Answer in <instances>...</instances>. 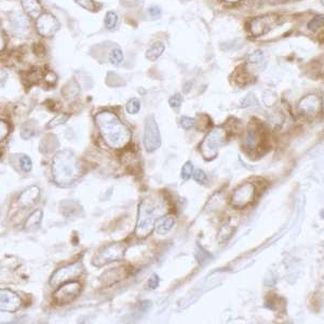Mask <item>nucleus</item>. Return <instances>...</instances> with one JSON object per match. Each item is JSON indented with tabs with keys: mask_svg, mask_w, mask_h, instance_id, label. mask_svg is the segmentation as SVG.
<instances>
[{
	"mask_svg": "<svg viewBox=\"0 0 324 324\" xmlns=\"http://www.w3.org/2000/svg\"><path fill=\"white\" fill-rule=\"evenodd\" d=\"M129 275L128 267H115V268L106 270L104 274H102L100 281L103 285L110 286L117 282H119L122 279L126 278Z\"/></svg>",
	"mask_w": 324,
	"mask_h": 324,
	"instance_id": "13",
	"label": "nucleus"
},
{
	"mask_svg": "<svg viewBox=\"0 0 324 324\" xmlns=\"http://www.w3.org/2000/svg\"><path fill=\"white\" fill-rule=\"evenodd\" d=\"M231 232H232L231 227H230L229 225H225V226L219 230V232H218V240L220 242L227 241L228 239L230 237H231Z\"/></svg>",
	"mask_w": 324,
	"mask_h": 324,
	"instance_id": "25",
	"label": "nucleus"
},
{
	"mask_svg": "<svg viewBox=\"0 0 324 324\" xmlns=\"http://www.w3.org/2000/svg\"><path fill=\"white\" fill-rule=\"evenodd\" d=\"M182 103H183V97L180 93H176V94L171 96L170 100H169V104H170V106L173 108H178L182 105Z\"/></svg>",
	"mask_w": 324,
	"mask_h": 324,
	"instance_id": "31",
	"label": "nucleus"
},
{
	"mask_svg": "<svg viewBox=\"0 0 324 324\" xmlns=\"http://www.w3.org/2000/svg\"><path fill=\"white\" fill-rule=\"evenodd\" d=\"M227 133L223 128H215L205 135L200 144V153L205 160H212L218 154L220 147L225 144Z\"/></svg>",
	"mask_w": 324,
	"mask_h": 324,
	"instance_id": "4",
	"label": "nucleus"
},
{
	"mask_svg": "<svg viewBox=\"0 0 324 324\" xmlns=\"http://www.w3.org/2000/svg\"><path fill=\"white\" fill-rule=\"evenodd\" d=\"M109 61L112 65L115 66H119V65L123 62V53L118 48L114 49L109 54Z\"/></svg>",
	"mask_w": 324,
	"mask_h": 324,
	"instance_id": "22",
	"label": "nucleus"
},
{
	"mask_svg": "<svg viewBox=\"0 0 324 324\" xmlns=\"http://www.w3.org/2000/svg\"><path fill=\"white\" fill-rule=\"evenodd\" d=\"M226 1H228V2H237V1H239V0H226Z\"/></svg>",
	"mask_w": 324,
	"mask_h": 324,
	"instance_id": "40",
	"label": "nucleus"
},
{
	"mask_svg": "<svg viewBox=\"0 0 324 324\" xmlns=\"http://www.w3.org/2000/svg\"><path fill=\"white\" fill-rule=\"evenodd\" d=\"M126 111L131 115H135L140 110V102L138 98H132L128 103H126Z\"/></svg>",
	"mask_w": 324,
	"mask_h": 324,
	"instance_id": "23",
	"label": "nucleus"
},
{
	"mask_svg": "<svg viewBox=\"0 0 324 324\" xmlns=\"http://www.w3.org/2000/svg\"><path fill=\"white\" fill-rule=\"evenodd\" d=\"M194 174V166L190 161H187L182 168V178L184 181H188Z\"/></svg>",
	"mask_w": 324,
	"mask_h": 324,
	"instance_id": "24",
	"label": "nucleus"
},
{
	"mask_svg": "<svg viewBox=\"0 0 324 324\" xmlns=\"http://www.w3.org/2000/svg\"><path fill=\"white\" fill-rule=\"evenodd\" d=\"M95 123L108 147L122 149L131 142L132 133L115 112L101 111L95 116Z\"/></svg>",
	"mask_w": 324,
	"mask_h": 324,
	"instance_id": "1",
	"label": "nucleus"
},
{
	"mask_svg": "<svg viewBox=\"0 0 324 324\" xmlns=\"http://www.w3.org/2000/svg\"><path fill=\"white\" fill-rule=\"evenodd\" d=\"M323 15H318L311 20V22H309L308 24V28L311 31H317L319 28L323 26Z\"/></svg>",
	"mask_w": 324,
	"mask_h": 324,
	"instance_id": "26",
	"label": "nucleus"
},
{
	"mask_svg": "<svg viewBox=\"0 0 324 324\" xmlns=\"http://www.w3.org/2000/svg\"><path fill=\"white\" fill-rule=\"evenodd\" d=\"M298 108L304 115L308 117H314L318 114L319 109H320V101H319V98L316 95H307L299 102Z\"/></svg>",
	"mask_w": 324,
	"mask_h": 324,
	"instance_id": "14",
	"label": "nucleus"
},
{
	"mask_svg": "<svg viewBox=\"0 0 324 324\" xmlns=\"http://www.w3.org/2000/svg\"><path fill=\"white\" fill-rule=\"evenodd\" d=\"M167 204L161 196L153 195L144 198L139 205L138 222L135 234L139 239H144L152 233L156 223L167 213Z\"/></svg>",
	"mask_w": 324,
	"mask_h": 324,
	"instance_id": "2",
	"label": "nucleus"
},
{
	"mask_svg": "<svg viewBox=\"0 0 324 324\" xmlns=\"http://www.w3.org/2000/svg\"><path fill=\"white\" fill-rule=\"evenodd\" d=\"M82 291V285L77 282V281H69V282L60 285L53 294V302L63 306L74 302L75 299L78 298Z\"/></svg>",
	"mask_w": 324,
	"mask_h": 324,
	"instance_id": "7",
	"label": "nucleus"
},
{
	"mask_svg": "<svg viewBox=\"0 0 324 324\" xmlns=\"http://www.w3.org/2000/svg\"><path fill=\"white\" fill-rule=\"evenodd\" d=\"M197 257H198V261L200 262H203L205 261H208V257H209V253L204 251L202 247H199V251H197Z\"/></svg>",
	"mask_w": 324,
	"mask_h": 324,
	"instance_id": "36",
	"label": "nucleus"
},
{
	"mask_svg": "<svg viewBox=\"0 0 324 324\" xmlns=\"http://www.w3.org/2000/svg\"><path fill=\"white\" fill-rule=\"evenodd\" d=\"M79 6L83 9H87L89 11H95L96 10V3L93 0H75Z\"/></svg>",
	"mask_w": 324,
	"mask_h": 324,
	"instance_id": "28",
	"label": "nucleus"
},
{
	"mask_svg": "<svg viewBox=\"0 0 324 324\" xmlns=\"http://www.w3.org/2000/svg\"><path fill=\"white\" fill-rule=\"evenodd\" d=\"M143 142L147 153H154V150L160 147L161 135L154 116H149L145 122Z\"/></svg>",
	"mask_w": 324,
	"mask_h": 324,
	"instance_id": "8",
	"label": "nucleus"
},
{
	"mask_svg": "<svg viewBox=\"0 0 324 324\" xmlns=\"http://www.w3.org/2000/svg\"><path fill=\"white\" fill-rule=\"evenodd\" d=\"M42 216H44V213H42L41 210H36L35 212H32L30 217L26 219L25 222V228L26 229H34L37 228L40 225L41 220H42Z\"/></svg>",
	"mask_w": 324,
	"mask_h": 324,
	"instance_id": "20",
	"label": "nucleus"
},
{
	"mask_svg": "<svg viewBox=\"0 0 324 324\" xmlns=\"http://www.w3.org/2000/svg\"><path fill=\"white\" fill-rule=\"evenodd\" d=\"M262 60V51H255V52L250 56V62L251 63H260Z\"/></svg>",
	"mask_w": 324,
	"mask_h": 324,
	"instance_id": "37",
	"label": "nucleus"
},
{
	"mask_svg": "<svg viewBox=\"0 0 324 324\" xmlns=\"http://www.w3.org/2000/svg\"><path fill=\"white\" fill-rule=\"evenodd\" d=\"M164 50H166V46L162 41H156L154 42V44L149 46V49L147 50L146 52V59L152 61H157L160 56L163 54Z\"/></svg>",
	"mask_w": 324,
	"mask_h": 324,
	"instance_id": "18",
	"label": "nucleus"
},
{
	"mask_svg": "<svg viewBox=\"0 0 324 324\" xmlns=\"http://www.w3.org/2000/svg\"><path fill=\"white\" fill-rule=\"evenodd\" d=\"M149 14L154 18H158L161 16V9L159 7H150L149 8Z\"/></svg>",
	"mask_w": 324,
	"mask_h": 324,
	"instance_id": "38",
	"label": "nucleus"
},
{
	"mask_svg": "<svg viewBox=\"0 0 324 324\" xmlns=\"http://www.w3.org/2000/svg\"><path fill=\"white\" fill-rule=\"evenodd\" d=\"M22 7L27 15L32 18H38L42 13V7L38 0H22Z\"/></svg>",
	"mask_w": 324,
	"mask_h": 324,
	"instance_id": "17",
	"label": "nucleus"
},
{
	"mask_svg": "<svg viewBox=\"0 0 324 324\" xmlns=\"http://www.w3.org/2000/svg\"><path fill=\"white\" fill-rule=\"evenodd\" d=\"M40 195V189L37 186H31L26 188L24 191L22 192L20 198H18V203H20L22 206H25V208H28V206H31L32 204H35V202L39 198Z\"/></svg>",
	"mask_w": 324,
	"mask_h": 324,
	"instance_id": "15",
	"label": "nucleus"
},
{
	"mask_svg": "<svg viewBox=\"0 0 324 324\" xmlns=\"http://www.w3.org/2000/svg\"><path fill=\"white\" fill-rule=\"evenodd\" d=\"M262 136L257 126H250L244 138V147L248 150H254L261 145Z\"/></svg>",
	"mask_w": 324,
	"mask_h": 324,
	"instance_id": "16",
	"label": "nucleus"
},
{
	"mask_svg": "<svg viewBox=\"0 0 324 324\" xmlns=\"http://www.w3.org/2000/svg\"><path fill=\"white\" fill-rule=\"evenodd\" d=\"M22 306V299L18 295L8 289H0V311L15 312Z\"/></svg>",
	"mask_w": 324,
	"mask_h": 324,
	"instance_id": "11",
	"label": "nucleus"
},
{
	"mask_svg": "<svg viewBox=\"0 0 324 324\" xmlns=\"http://www.w3.org/2000/svg\"><path fill=\"white\" fill-rule=\"evenodd\" d=\"M81 169L77 157L69 152L62 150L55 154L52 162V176L59 186L72 185L80 174Z\"/></svg>",
	"mask_w": 324,
	"mask_h": 324,
	"instance_id": "3",
	"label": "nucleus"
},
{
	"mask_svg": "<svg viewBox=\"0 0 324 324\" xmlns=\"http://www.w3.org/2000/svg\"><path fill=\"white\" fill-rule=\"evenodd\" d=\"M125 254V246L123 243L114 242L103 247L93 257V265L102 267L110 262L121 261Z\"/></svg>",
	"mask_w": 324,
	"mask_h": 324,
	"instance_id": "5",
	"label": "nucleus"
},
{
	"mask_svg": "<svg viewBox=\"0 0 324 324\" xmlns=\"http://www.w3.org/2000/svg\"><path fill=\"white\" fill-rule=\"evenodd\" d=\"M192 175H194L195 181L200 183V184H204L208 181V177H206V174L202 170H196Z\"/></svg>",
	"mask_w": 324,
	"mask_h": 324,
	"instance_id": "34",
	"label": "nucleus"
},
{
	"mask_svg": "<svg viewBox=\"0 0 324 324\" xmlns=\"http://www.w3.org/2000/svg\"><path fill=\"white\" fill-rule=\"evenodd\" d=\"M159 283H160V279H159V277L157 275H153L148 280V286L152 290L157 289L159 286Z\"/></svg>",
	"mask_w": 324,
	"mask_h": 324,
	"instance_id": "35",
	"label": "nucleus"
},
{
	"mask_svg": "<svg viewBox=\"0 0 324 324\" xmlns=\"http://www.w3.org/2000/svg\"><path fill=\"white\" fill-rule=\"evenodd\" d=\"M42 80H44L45 83L49 84V86H53V84H55L56 80H58V77H56V75L53 72H51V70H48V72H46L44 74Z\"/></svg>",
	"mask_w": 324,
	"mask_h": 324,
	"instance_id": "30",
	"label": "nucleus"
},
{
	"mask_svg": "<svg viewBox=\"0 0 324 324\" xmlns=\"http://www.w3.org/2000/svg\"><path fill=\"white\" fill-rule=\"evenodd\" d=\"M36 27L39 35L42 37H52L60 30V22L53 14L51 13H41L37 18Z\"/></svg>",
	"mask_w": 324,
	"mask_h": 324,
	"instance_id": "10",
	"label": "nucleus"
},
{
	"mask_svg": "<svg viewBox=\"0 0 324 324\" xmlns=\"http://www.w3.org/2000/svg\"><path fill=\"white\" fill-rule=\"evenodd\" d=\"M68 115L66 114H61V115H58L55 117V118H53L52 120H51L49 122V124H48V128H53V126H56V125H59V124H62L64 123L65 121H66L68 119Z\"/></svg>",
	"mask_w": 324,
	"mask_h": 324,
	"instance_id": "29",
	"label": "nucleus"
},
{
	"mask_svg": "<svg viewBox=\"0 0 324 324\" xmlns=\"http://www.w3.org/2000/svg\"><path fill=\"white\" fill-rule=\"evenodd\" d=\"M174 224H175V219L172 215L164 216V217L160 218V222H159L158 226L156 228L157 232L159 234L168 233L173 228V226H174Z\"/></svg>",
	"mask_w": 324,
	"mask_h": 324,
	"instance_id": "19",
	"label": "nucleus"
},
{
	"mask_svg": "<svg viewBox=\"0 0 324 324\" xmlns=\"http://www.w3.org/2000/svg\"><path fill=\"white\" fill-rule=\"evenodd\" d=\"M181 125H182V128H184L185 130H190L191 128H194L195 120L190 118V117H182Z\"/></svg>",
	"mask_w": 324,
	"mask_h": 324,
	"instance_id": "32",
	"label": "nucleus"
},
{
	"mask_svg": "<svg viewBox=\"0 0 324 324\" xmlns=\"http://www.w3.org/2000/svg\"><path fill=\"white\" fill-rule=\"evenodd\" d=\"M31 167H32V163L30 157L27 156H23L21 158V168L22 170L24 172H30L31 170Z\"/></svg>",
	"mask_w": 324,
	"mask_h": 324,
	"instance_id": "33",
	"label": "nucleus"
},
{
	"mask_svg": "<svg viewBox=\"0 0 324 324\" xmlns=\"http://www.w3.org/2000/svg\"><path fill=\"white\" fill-rule=\"evenodd\" d=\"M83 272V266L81 262H74V264L67 265L62 268H59L58 270L54 271L50 279V284L53 288H59L60 285H62L69 281H74L79 276H81Z\"/></svg>",
	"mask_w": 324,
	"mask_h": 324,
	"instance_id": "6",
	"label": "nucleus"
},
{
	"mask_svg": "<svg viewBox=\"0 0 324 324\" xmlns=\"http://www.w3.org/2000/svg\"><path fill=\"white\" fill-rule=\"evenodd\" d=\"M279 16L276 14H269L262 17H257L251 22V31L254 36H262L270 31L278 24Z\"/></svg>",
	"mask_w": 324,
	"mask_h": 324,
	"instance_id": "12",
	"label": "nucleus"
},
{
	"mask_svg": "<svg viewBox=\"0 0 324 324\" xmlns=\"http://www.w3.org/2000/svg\"><path fill=\"white\" fill-rule=\"evenodd\" d=\"M255 186L250 182L243 183L232 192L231 204L237 209H244L253 202L255 198Z\"/></svg>",
	"mask_w": 324,
	"mask_h": 324,
	"instance_id": "9",
	"label": "nucleus"
},
{
	"mask_svg": "<svg viewBox=\"0 0 324 324\" xmlns=\"http://www.w3.org/2000/svg\"><path fill=\"white\" fill-rule=\"evenodd\" d=\"M10 133V125L8 122L0 119V142L6 139Z\"/></svg>",
	"mask_w": 324,
	"mask_h": 324,
	"instance_id": "27",
	"label": "nucleus"
},
{
	"mask_svg": "<svg viewBox=\"0 0 324 324\" xmlns=\"http://www.w3.org/2000/svg\"><path fill=\"white\" fill-rule=\"evenodd\" d=\"M118 15H117V13L114 11H109L107 12L106 16H105V26L107 30H112V28H115L118 24Z\"/></svg>",
	"mask_w": 324,
	"mask_h": 324,
	"instance_id": "21",
	"label": "nucleus"
},
{
	"mask_svg": "<svg viewBox=\"0 0 324 324\" xmlns=\"http://www.w3.org/2000/svg\"><path fill=\"white\" fill-rule=\"evenodd\" d=\"M4 48V36H3V31L0 27V51Z\"/></svg>",
	"mask_w": 324,
	"mask_h": 324,
	"instance_id": "39",
	"label": "nucleus"
}]
</instances>
